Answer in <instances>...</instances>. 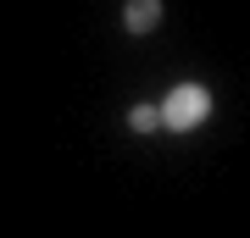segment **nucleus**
<instances>
[{
    "label": "nucleus",
    "instance_id": "f257e3e1",
    "mask_svg": "<svg viewBox=\"0 0 250 238\" xmlns=\"http://www.w3.org/2000/svg\"><path fill=\"white\" fill-rule=\"evenodd\" d=\"M156 116H161V128H172V133L200 128L206 116H211V89H206V83H178V89L156 106Z\"/></svg>",
    "mask_w": 250,
    "mask_h": 238
},
{
    "label": "nucleus",
    "instance_id": "f03ea898",
    "mask_svg": "<svg viewBox=\"0 0 250 238\" xmlns=\"http://www.w3.org/2000/svg\"><path fill=\"white\" fill-rule=\"evenodd\" d=\"M156 22H161V0H128L123 6V28L128 34H150Z\"/></svg>",
    "mask_w": 250,
    "mask_h": 238
},
{
    "label": "nucleus",
    "instance_id": "7ed1b4c3",
    "mask_svg": "<svg viewBox=\"0 0 250 238\" xmlns=\"http://www.w3.org/2000/svg\"><path fill=\"white\" fill-rule=\"evenodd\" d=\"M128 128H134V133H150V128H161L156 106H134V111H128Z\"/></svg>",
    "mask_w": 250,
    "mask_h": 238
}]
</instances>
